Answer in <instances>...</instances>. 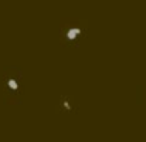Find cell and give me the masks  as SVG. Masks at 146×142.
I'll return each mask as SVG.
<instances>
[{
  "label": "cell",
  "instance_id": "6da1fadb",
  "mask_svg": "<svg viewBox=\"0 0 146 142\" xmlns=\"http://www.w3.org/2000/svg\"><path fill=\"white\" fill-rule=\"evenodd\" d=\"M80 33H81V30H80V29H70V30H68V33H67V37H68L70 40H74Z\"/></svg>",
  "mask_w": 146,
  "mask_h": 142
},
{
  "label": "cell",
  "instance_id": "7a4b0ae2",
  "mask_svg": "<svg viewBox=\"0 0 146 142\" xmlns=\"http://www.w3.org/2000/svg\"><path fill=\"white\" fill-rule=\"evenodd\" d=\"M9 87H10L11 90H17V88H19V85H17V83H16L14 80H10V81H9Z\"/></svg>",
  "mask_w": 146,
  "mask_h": 142
}]
</instances>
